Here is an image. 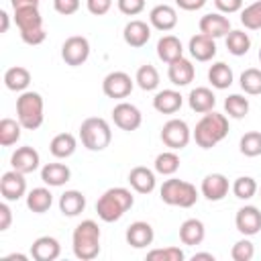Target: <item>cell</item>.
Here are the masks:
<instances>
[{"instance_id":"obj_1","label":"cell","mask_w":261,"mask_h":261,"mask_svg":"<svg viewBox=\"0 0 261 261\" xmlns=\"http://www.w3.org/2000/svg\"><path fill=\"white\" fill-rule=\"evenodd\" d=\"M135 204V196L130 194V190L126 188H110L106 190L98 202H96V212H98V218L102 222H116L124 216V212H128Z\"/></svg>"},{"instance_id":"obj_2","label":"cell","mask_w":261,"mask_h":261,"mask_svg":"<svg viewBox=\"0 0 261 261\" xmlns=\"http://www.w3.org/2000/svg\"><path fill=\"white\" fill-rule=\"evenodd\" d=\"M226 135H228V118L220 112H214V110L206 112L198 120L194 133H192V137H194V141L200 149L216 147Z\"/></svg>"},{"instance_id":"obj_3","label":"cell","mask_w":261,"mask_h":261,"mask_svg":"<svg viewBox=\"0 0 261 261\" xmlns=\"http://www.w3.org/2000/svg\"><path fill=\"white\" fill-rule=\"evenodd\" d=\"M73 255L82 261H92L100 255V226L94 220H82L71 234Z\"/></svg>"},{"instance_id":"obj_4","label":"cell","mask_w":261,"mask_h":261,"mask_svg":"<svg viewBox=\"0 0 261 261\" xmlns=\"http://www.w3.org/2000/svg\"><path fill=\"white\" fill-rule=\"evenodd\" d=\"M43 108H45V104H43V96L39 92H33V90L20 92V96L16 98V118L22 124V128L37 130L45 118Z\"/></svg>"},{"instance_id":"obj_5","label":"cell","mask_w":261,"mask_h":261,"mask_svg":"<svg viewBox=\"0 0 261 261\" xmlns=\"http://www.w3.org/2000/svg\"><path fill=\"white\" fill-rule=\"evenodd\" d=\"M14 22L18 27V31H20V39L27 45H41L47 39V33H45V27H43V16L39 12V6L14 10Z\"/></svg>"},{"instance_id":"obj_6","label":"cell","mask_w":261,"mask_h":261,"mask_svg":"<svg viewBox=\"0 0 261 261\" xmlns=\"http://www.w3.org/2000/svg\"><path fill=\"white\" fill-rule=\"evenodd\" d=\"M80 141L88 151H104L112 141L110 124L100 116H90L80 124Z\"/></svg>"},{"instance_id":"obj_7","label":"cell","mask_w":261,"mask_h":261,"mask_svg":"<svg viewBox=\"0 0 261 261\" xmlns=\"http://www.w3.org/2000/svg\"><path fill=\"white\" fill-rule=\"evenodd\" d=\"M159 196L167 206H179V208H192L198 202L196 186L190 181L177 179V177L165 179L159 190Z\"/></svg>"},{"instance_id":"obj_8","label":"cell","mask_w":261,"mask_h":261,"mask_svg":"<svg viewBox=\"0 0 261 261\" xmlns=\"http://www.w3.org/2000/svg\"><path fill=\"white\" fill-rule=\"evenodd\" d=\"M190 139H192V130L188 122L181 118H171L161 128V141L171 151H181L184 147H188Z\"/></svg>"},{"instance_id":"obj_9","label":"cell","mask_w":261,"mask_h":261,"mask_svg":"<svg viewBox=\"0 0 261 261\" xmlns=\"http://www.w3.org/2000/svg\"><path fill=\"white\" fill-rule=\"evenodd\" d=\"M90 57V41L82 35H73V37H67L61 45V59L71 65V67H77L82 63H86Z\"/></svg>"},{"instance_id":"obj_10","label":"cell","mask_w":261,"mask_h":261,"mask_svg":"<svg viewBox=\"0 0 261 261\" xmlns=\"http://www.w3.org/2000/svg\"><path fill=\"white\" fill-rule=\"evenodd\" d=\"M133 88H135V82L126 71H110L102 80V92L106 98H112V100H122L130 96Z\"/></svg>"},{"instance_id":"obj_11","label":"cell","mask_w":261,"mask_h":261,"mask_svg":"<svg viewBox=\"0 0 261 261\" xmlns=\"http://www.w3.org/2000/svg\"><path fill=\"white\" fill-rule=\"evenodd\" d=\"M112 120L114 124L120 128V130H137L143 122V114L141 110L130 104V102H118L114 108H112Z\"/></svg>"},{"instance_id":"obj_12","label":"cell","mask_w":261,"mask_h":261,"mask_svg":"<svg viewBox=\"0 0 261 261\" xmlns=\"http://www.w3.org/2000/svg\"><path fill=\"white\" fill-rule=\"evenodd\" d=\"M0 194L6 202H16L27 194V179L24 173L10 169L6 173H2L0 177Z\"/></svg>"},{"instance_id":"obj_13","label":"cell","mask_w":261,"mask_h":261,"mask_svg":"<svg viewBox=\"0 0 261 261\" xmlns=\"http://www.w3.org/2000/svg\"><path fill=\"white\" fill-rule=\"evenodd\" d=\"M230 190V184H228V177L222 175V173H208L204 175L202 179V186H200V192L206 200L210 202H220L224 200V196L228 194Z\"/></svg>"},{"instance_id":"obj_14","label":"cell","mask_w":261,"mask_h":261,"mask_svg":"<svg viewBox=\"0 0 261 261\" xmlns=\"http://www.w3.org/2000/svg\"><path fill=\"white\" fill-rule=\"evenodd\" d=\"M234 226L241 234L245 237H253L261 230V212L257 206H243L237 210L234 216Z\"/></svg>"},{"instance_id":"obj_15","label":"cell","mask_w":261,"mask_h":261,"mask_svg":"<svg viewBox=\"0 0 261 261\" xmlns=\"http://www.w3.org/2000/svg\"><path fill=\"white\" fill-rule=\"evenodd\" d=\"M10 165H12V169H16V171H20V173L27 175V173H33V171L39 169V165H41V155H39L37 149L24 145V147H18V149L10 155Z\"/></svg>"},{"instance_id":"obj_16","label":"cell","mask_w":261,"mask_h":261,"mask_svg":"<svg viewBox=\"0 0 261 261\" xmlns=\"http://www.w3.org/2000/svg\"><path fill=\"white\" fill-rule=\"evenodd\" d=\"M200 27V33L212 37V39H220V37H226L232 29H230V20L222 14V12H208L200 18L198 22Z\"/></svg>"},{"instance_id":"obj_17","label":"cell","mask_w":261,"mask_h":261,"mask_svg":"<svg viewBox=\"0 0 261 261\" xmlns=\"http://www.w3.org/2000/svg\"><path fill=\"white\" fill-rule=\"evenodd\" d=\"M122 39H124V43H126L128 47L141 49V47H145V45L149 43V39H151V27H149L145 20L135 18V20H130V22L124 24V29H122Z\"/></svg>"},{"instance_id":"obj_18","label":"cell","mask_w":261,"mask_h":261,"mask_svg":"<svg viewBox=\"0 0 261 261\" xmlns=\"http://www.w3.org/2000/svg\"><path fill=\"white\" fill-rule=\"evenodd\" d=\"M124 239H126V243H128L133 249H145V247H149V245L153 243L155 230H153V226H151L149 222L137 220V222H133V224L126 228Z\"/></svg>"},{"instance_id":"obj_19","label":"cell","mask_w":261,"mask_h":261,"mask_svg":"<svg viewBox=\"0 0 261 261\" xmlns=\"http://www.w3.org/2000/svg\"><path fill=\"white\" fill-rule=\"evenodd\" d=\"M61 255V245L55 237H39L31 245V257L35 261H55Z\"/></svg>"},{"instance_id":"obj_20","label":"cell","mask_w":261,"mask_h":261,"mask_svg":"<svg viewBox=\"0 0 261 261\" xmlns=\"http://www.w3.org/2000/svg\"><path fill=\"white\" fill-rule=\"evenodd\" d=\"M194 75H196V69H194L192 61L186 57H179V59L167 63V77L177 88H184L190 82H194Z\"/></svg>"},{"instance_id":"obj_21","label":"cell","mask_w":261,"mask_h":261,"mask_svg":"<svg viewBox=\"0 0 261 261\" xmlns=\"http://www.w3.org/2000/svg\"><path fill=\"white\" fill-rule=\"evenodd\" d=\"M149 22H151L153 29L167 33V31L175 29V24H177V12L169 4H157L149 12Z\"/></svg>"},{"instance_id":"obj_22","label":"cell","mask_w":261,"mask_h":261,"mask_svg":"<svg viewBox=\"0 0 261 261\" xmlns=\"http://www.w3.org/2000/svg\"><path fill=\"white\" fill-rule=\"evenodd\" d=\"M188 51H190V55L196 59V61H210L214 55H216V43H214V39L212 37H208V35H204V33H198V35H194L192 39H190V43H188Z\"/></svg>"},{"instance_id":"obj_23","label":"cell","mask_w":261,"mask_h":261,"mask_svg":"<svg viewBox=\"0 0 261 261\" xmlns=\"http://www.w3.org/2000/svg\"><path fill=\"white\" fill-rule=\"evenodd\" d=\"M128 184L137 194H151L155 190V171L145 167V165H137L128 171Z\"/></svg>"},{"instance_id":"obj_24","label":"cell","mask_w":261,"mask_h":261,"mask_svg":"<svg viewBox=\"0 0 261 261\" xmlns=\"http://www.w3.org/2000/svg\"><path fill=\"white\" fill-rule=\"evenodd\" d=\"M188 104H190V108H192L194 112L206 114V112L214 110V106H216V96H214V92H212L210 88L200 86V88H194V90L190 92Z\"/></svg>"},{"instance_id":"obj_25","label":"cell","mask_w":261,"mask_h":261,"mask_svg":"<svg viewBox=\"0 0 261 261\" xmlns=\"http://www.w3.org/2000/svg\"><path fill=\"white\" fill-rule=\"evenodd\" d=\"M184 104V96L177 90H161L153 98V108L161 114H175Z\"/></svg>"},{"instance_id":"obj_26","label":"cell","mask_w":261,"mask_h":261,"mask_svg":"<svg viewBox=\"0 0 261 261\" xmlns=\"http://www.w3.org/2000/svg\"><path fill=\"white\" fill-rule=\"evenodd\" d=\"M157 57L163 63H171L179 57H184V45L175 35H163L157 41Z\"/></svg>"},{"instance_id":"obj_27","label":"cell","mask_w":261,"mask_h":261,"mask_svg":"<svg viewBox=\"0 0 261 261\" xmlns=\"http://www.w3.org/2000/svg\"><path fill=\"white\" fill-rule=\"evenodd\" d=\"M41 179L51 188H59L71 179V169L65 163H45L41 169Z\"/></svg>"},{"instance_id":"obj_28","label":"cell","mask_w":261,"mask_h":261,"mask_svg":"<svg viewBox=\"0 0 261 261\" xmlns=\"http://www.w3.org/2000/svg\"><path fill=\"white\" fill-rule=\"evenodd\" d=\"M86 208V196L77 190H65L61 196H59V212L63 216H77L80 212H84Z\"/></svg>"},{"instance_id":"obj_29","label":"cell","mask_w":261,"mask_h":261,"mask_svg":"<svg viewBox=\"0 0 261 261\" xmlns=\"http://www.w3.org/2000/svg\"><path fill=\"white\" fill-rule=\"evenodd\" d=\"M75 149H77V139H75L71 133H59V135H55V137L51 139V143H49V151H51V155L57 157V159H67V157H71V155L75 153Z\"/></svg>"},{"instance_id":"obj_30","label":"cell","mask_w":261,"mask_h":261,"mask_svg":"<svg viewBox=\"0 0 261 261\" xmlns=\"http://www.w3.org/2000/svg\"><path fill=\"white\" fill-rule=\"evenodd\" d=\"M204 237H206V228H204V222L202 220L188 218V220L181 222V226H179V241L184 245H190V247L200 245L204 241Z\"/></svg>"},{"instance_id":"obj_31","label":"cell","mask_w":261,"mask_h":261,"mask_svg":"<svg viewBox=\"0 0 261 261\" xmlns=\"http://www.w3.org/2000/svg\"><path fill=\"white\" fill-rule=\"evenodd\" d=\"M29 84H31V71L27 67L14 65L4 71V86L10 92H27Z\"/></svg>"},{"instance_id":"obj_32","label":"cell","mask_w":261,"mask_h":261,"mask_svg":"<svg viewBox=\"0 0 261 261\" xmlns=\"http://www.w3.org/2000/svg\"><path fill=\"white\" fill-rule=\"evenodd\" d=\"M53 204V194L49 188H33L27 194V208L35 214H43L51 208Z\"/></svg>"},{"instance_id":"obj_33","label":"cell","mask_w":261,"mask_h":261,"mask_svg":"<svg viewBox=\"0 0 261 261\" xmlns=\"http://www.w3.org/2000/svg\"><path fill=\"white\" fill-rule=\"evenodd\" d=\"M232 80H234L232 69L224 61H216V63L210 65V69H208V82L212 84V88L226 90V88L232 86Z\"/></svg>"},{"instance_id":"obj_34","label":"cell","mask_w":261,"mask_h":261,"mask_svg":"<svg viewBox=\"0 0 261 261\" xmlns=\"http://www.w3.org/2000/svg\"><path fill=\"white\" fill-rule=\"evenodd\" d=\"M224 39H226V49H228V53L234 55V57H243V55H247L249 49H251V37H249V33H245V31H241V29L230 31Z\"/></svg>"},{"instance_id":"obj_35","label":"cell","mask_w":261,"mask_h":261,"mask_svg":"<svg viewBox=\"0 0 261 261\" xmlns=\"http://www.w3.org/2000/svg\"><path fill=\"white\" fill-rule=\"evenodd\" d=\"M20 130L22 124L18 122V118H2L0 120V145L2 147H12L18 143L20 139Z\"/></svg>"},{"instance_id":"obj_36","label":"cell","mask_w":261,"mask_h":261,"mask_svg":"<svg viewBox=\"0 0 261 261\" xmlns=\"http://www.w3.org/2000/svg\"><path fill=\"white\" fill-rule=\"evenodd\" d=\"M179 155L175 153V151H163V153H159L157 157H155V161H153V167H155V171L157 173H161V175H173L177 169H179Z\"/></svg>"},{"instance_id":"obj_37","label":"cell","mask_w":261,"mask_h":261,"mask_svg":"<svg viewBox=\"0 0 261 261\" xmlns=\"http://www.w3.org/2000/svg\"><path fill=\"white\" fill-rule=\"evenodd\" d=\"M135 82L141 90L145 92H153L157 86H159V71L155 69V65L151 63H145L137 69V75H135Z\"/></svg>"},{"instance_id":"obj_38","label":"cell","mask_w":261,"mask_h":261,"mask_svg":"<svg viewBox=\"0 0 261 261\" xmlns=\"http://www.w3.org/2000/svg\"><path fill=\"white\" fill-rule=\"evenodd\" d=\"M249 98H245L243 94H230L226 100H224V112L230 116V118H245L249 114Z\"/></svg>"},{"instance_id":"obj_39","label":"cell","mask_w":261,"mask_h":261,"mask_svg":"<svg viewBox=\"0 0 261 261\" xmlns=\"http://www.w3.org/2000/svg\"><path fill=\"white\" fill-rule=\"evenodd\" d=\"M239 84H241V90L249 96H259L261 94V69L257 67H249L241 73L239 77Z\"/></svg>"},{"instance_id":"obj_40","label":"cell","mask_w":261,"mask_h":261,"mask_svg":"<svg viewBox=\"0 0 261 261\" xmlns=\"http://www.w3.org/2000/svg\"><path fill=\"white\" fill-rule=\"evenodd\" d=\"M230 190H232V194H234L239 200H251V198L257 194L259 186H257L255 177H251V175H241V177H237V179L232 181Z\"/></svg>"},{"instance_id":"obj_41","label":"cell","mask_w":261,"mask_h":261,"mask_svg":"<svg viewBox=\"0 0 261 261\" xmlns=\"http://www.w3.org/2000/svg\"><path fill=\"white\" fill-rule=\"evenodd\" d=\"M239 151L245 157H259L261 155V133L259 130L245 133L239 141Z\"/></svg>"},{"instance_id":"obj_42","label":"cell","mask_w":261,"mask_h":261,"mask_svg":"<svg viewBox=\"0 0 261 261\" xmlns=\"http://www.w3.org/2000/svg\"><path fill=\"white\" fill-rule=\"evenodd\" d=\"M241 24L249 31H259L261 29V0L249 4L241 10Z\"/></svg>"},{"instance_id":"obj_43","label":"cell","mask_w":261,"mask_h":261,"mask_svg":"<svg viewBox=\"0 0 261 261\" xmlns=\"http://www.w3.org/2000/svg\"><path fill=\"white\" fill-rule=\"evenodd\" d=\"M149 261H184L186 253L179 247H163V249H153L147 253Z\"/></svg>"},{"instance_id":"obj_44","label":"cell","mask_w":261,"mask_h":261,"mask_svg":"<svg viewBox=\"0 0 261 261\" xmlns=\"http://www.w3.org/2000/svg\"><path fill=\"white\" fill-rule=\"evenodd\" d=\"M230 257H232L234 261H251V259L255 257V245L245 237V239H241V241H237V243L232 245Z\"/></svg>"},{"instance_id":"obj_45","label":"cell","mask_w":261,"mask_h":261,"mask_svg":"<svg viewBox=\"0 0 261 261\" xmlns=\"http://www.w3.org/2000/svg\"><path fill=\"white\" fill-rule=\"evenodd\" d=\"M118 10L126 16H137L145 10V0H116Z\"/></svg>"},{"instance_id":"obj_46","label":"cell","mask_w":261,"mask_h":261,"mask_svg":"<svg viewBox=\"0 0 261 261\" xmlns=\"http://www.w3.org/2000/svg\"><path fill=\"white\" fill-rule=\"evenodd\" d=\"M53 8L63 16H71L80 10V0H53Z\"/></svg>"},{"instance_id":"obj_47","label":"cell","mask_w":261,"mask_h":261,"mask_svg":"<svg viewBox=\"0 0 261 261\" xmlns=\"http://www.w3.org/2000/svg\"><path fill=\"white\" fill-rule=\"evenodd\" d=\"M88 12L94 16H104L112 8V0H86Z\"/></svg>"},{"instance_id":"obj_48","label":"cell","mask_w":261,"mask_h":261,"mask_svg":"<svg viewBox=\"0 0 261 261\" xmlns=\"http://www.w3.org/2000/svg\"><path fill=\"white\" fill-rule=\"evenodd\" d=\"M214 6L222 14H234L243 10V0H214Z\"/></svg>"},{"instance_id":"obj_49","label":"cell","mask_w":261,"mask_h":261,"mask_svg":"<svg viewBox=\"0 0 261 261\" xmlns=\"http://www.w3.org/2000/svg\"><path fill=\"white\" fill-rule=\"evenodd\" d=\"M10 222H12V210L6 202H2L0 204V230H8Z\"/></svg>"},{"instance_id":"obj_50","label":"cell","mask_w":261,"mask_h":261,"mask_svg":"<svg viewBox=\"0 0 261 261\" xmlns=\"http://www.w3.org/2000/svg\"><path fill=\"white\" fill-rule=\"evenodd\" d=\"M175 4L181 8V10H188V12H194V10H200L206 0H175Z\"/></svg>"},{"instance_id":"obj_51","label":"cell","mask_w":261,"mask_h":261,"mask_svg":"<svg viewBox=\"0 0 261 261\" xmlns=\"http://www.w3.org/2000/svg\"><path fill=\"white\" fill-rule=\"evenodd\" d=\"M12 10H20V8H33L39 6V0H10Z\"/></svg>"},{"instance_id":"obj_52","label":"cell","mask_w":261,"mask_h":261,"mask_svg":"<svg viewBox=\"0 0 261 261\" xmlns=\"http://www.w3.org/2000/svg\"><path fill=\"white\" fill-rule=\"evenodd\" d=\"M0 20H2L0 33H6V31H8V27H10V20H8V12H6V10H0Z\"/></svg>"},{"instance_id":"obj_53","label":"cell","mask_w":261,"mask_h":261,"mask_svg":"<svg viewBox=\"0 0 261 261\" xmlns=\"http://www.w3.org/2000/svg\"><path fill=\"white\" fill-rule=\"evenodd\" d=\"M192 259H194V261H200V259H208V261H214L216 257H214L212 253H194V255H192Z\"/></svg>"},{"instance_id":"obj_54","label":"cell","mask_w":261,"mask_h":261,"mask_svg":"<svg viewBox=\"0 0 261 261\" xmlns=\"http://www.w3.org/2000/svg\"><path fill=\"white\" fill-rule=\"evenodd\" d=\"M4 259H6V261H12V259H18V261H27L29 257H27V255H20V253H12V255H6Z\"/></svg>"},{"instance_id":"obj_55","label":"cell","mask_w":261,"mask_h":261,"mask_svg":"<svg viewBox=\"0 0 261 261\" xmlns=\"http://www.w3.org/2000/svg\"><path fill=\"white\" fill-rule=\"evenodd\" d=\"M259 61H261V49H259Z\"/></svg>"},{"instance_id":"obj_56","label":"cell","mask_w":261,"mask_h":261,"mask_svg":"<svg viewBox=\"0 0 261 261\" xmlns=\"http://www.w3.org/2000/svg\"><path fill=\"white\" fill-rule=\"evenodd\" d=\"M259 194H261V188H259Z\"/></svg>"}]
</instances>
